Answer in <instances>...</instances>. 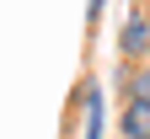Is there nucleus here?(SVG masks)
<instances>
[{
    "label": "nucleus",
    "instance_id": "20e7f679",
    "mask_svg": "<svg viewBox=\"0 0 150 139\" xmlns=\"http://www.w3.org/2000/svg\"><path fill=\"white\" fill-rule=\"evenodd\" d=\"M129 96H134V102H150V59L139 70H129Z\"/></svg>",
    "mask_w": 150,
    "mask_h": 139
},
{
    "label": "nucleus",
    "instance_id": "7ed1b4c3",
    "mask_svg": "<svg viewBox=\"0 0 150 139\" xmlns=\"http://www.w3.org/2000/svg\"><path fill=\"white\" fill-rule=\"evenodd\" d=\"M81 96H86V128H81V139H102V91L81 86Z\"/></svg>",
    "mask_w": 150,
    "mask_h": 139
},
{
    "label": "nucleus",
    "instance_id": "f257e3e1",
    "mask_svg": "<svg viewBox=\"0 0 150 139\" xmlns=\"http://www.w3.org/2000/svg\"><path fill=\"white\" fill-rule=\"evenodd\" d=\"M118 48L129 54V59H150V16L145 11H134L123 22V32H118Z\"/></svg>",
    "mask_w": 150,
    "mask_h": 139
},
{
    "label": "nucleus",
    "instance_id": "f03ea898",
    "mask_svg": "<svg viewBox=\"0 0 150 139\" xmlns=\"http://www.w3.org/2000/svg\"><path fill=\"white\" fill-rule=\"evenodd\" d=\"M123 139H150V102H134V96H129V107H123Z\"/></svg>",
    "mask_w": 150,
    "mask_h": 139
},
{
    "label": "nucleus",
    "instance_id": "39448f33",
    "mask_svg": "<svg viewBox=\"0 0 150 139\" xmlns=\"http://www.w3.org/2000/svg\"><path fill=\"white\" fill-rule=\"evenodd\" d=\"M86 11H91V22H97V16H102V0H86Z\"/></svg>",
    "mask_w": 150,
    "mask_h": 139
}]
</instances>
